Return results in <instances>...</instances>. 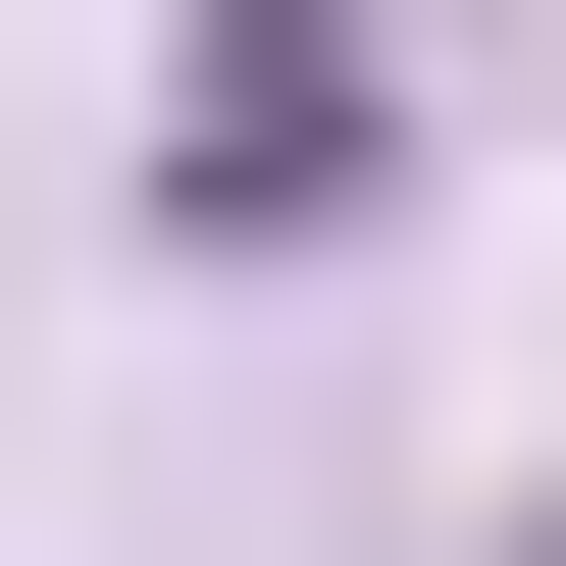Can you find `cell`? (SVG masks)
<instances>
[{"instance_id":"obj_1","label":"cell","mask_w":566,"mask_h":566,"mask_svg":"<svg viewBox=\"0 0 566 566\" xmlns=\"http://www.w3.org/2000/svg\"><path fill=\"white\" fill-rule=\"evenodd\" d=\"M155 207H207V258H310V207H360V0H207V104H155Z\"/></svg>"}]
</instances>
